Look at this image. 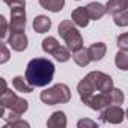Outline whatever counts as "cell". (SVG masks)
Masks as SVG:
<instances>
[{"label": "cell", "mask_w": 128, "mask_h": 128, "mask_svg": "<svg viewBox=\"0 0 128 128\" xmlns=\"http://www.w3.org/2000/svg\"><path fill=\"white\" fill-rule=\"evenodd\" d=\"M71 20L77 27H86L90 21V17H89L88 9L84 6H78L71 12Z\"/></svg>", "instance_id": "30bf717a"}, {"label": "cell", "mask_w": 128, "mask_h": 128, "mask_svg": "<svg viewBox=\"0 0 128 128\" xmlns=\"http://www.w3.org/2000/svg\"><path fill=\"white\" fill-rule=\"evenodd\" d=\"M30 124L26 122V120H21V119H15L12 122H8L3 128H29Z\"/></svg>", "instance_id": "7402d4cb"}, {"label": "cell", "mask_w": 128, "mask_h": 128, "mask_svg": "<svg viewBox=\"0 0 128 128\" xmlns=\"http://www.w3.org/2000/svg\"><path fill=\"white\" fill-rule=\"evenodd\" d=\"M41 101L47 106H56V104H66L71 100V90L66 84L57 83L45 90L41 92L39 95Z\"/></svg>", "instance_id": "277c9868"}, {"label": "cell", "mask_w": 128, "mask_h": 128, "mask_svg": "<svg viewBox=\"0 0 128 128\" xmlns=\"http://www.w3.org/2000/svg\"><path fill=\"white\" fill-rule=\"evenodd\" d=\"M42 50L45 53L54 56V59L57 62H68L71 59V50L68 47L60 45L54 36H48L42 41Z\"/></svg>", "instance_id": "8992f818"}, {"label": "cell", "mask_w": 128, "mask_h": 128, "mask_svg": "<svg viewBox=\"0 0 128 128\" xmlns=\"http://www.w3.org/2000/svg\"><path fill=\"white\" fill-rule=\"evenodd\" d=\"M12 86L15 88V90L23 92V94H32V92H33V88H35V86H32V84L27 82V78L23 77V76H17V77H14V80H12Z\"/></svg>", "instance_id": "9a60e30c"}, {"label": "cell", "mask_w": 128, "mask_h": 128, "mask_svg": "<svg viewBox=\"0 0 128 128\" xmlns=\"http://www.w3.org/2000/svg\"><path fill=\"white\" fill-rule=\"evenodd\" d=\"M125 118V112L122 110L120 106H116V104H112V106H107L106 108L101 110L100 113V119L106 124H120Z\"/></svg>", "instance_id": "ba28073f"}, {"label": "cell", "mask_w": 128, "mask_h": 128, "mask_svg": "<svg viewBox=\"0 0 128 128\" xmlns=\"http://www.w3.org/2000/svg\"><path fill=\"white\" fill-rule=\"evenodd\" d=\"M3 2L8 5V6H15V5H26V2L24 0H3Z\"/></svg>", "instance_id": "484cf974"}, {"label": "cell", "mask_w": 128, "mask_h": 128, "mask_svg": "<svg viewBox=\"0 0 128 128\" xmlns=\"http://www.w3.org/2000/svg\"><path fill=\"white\" fill-rule=\"evenodd\" d=\"M88 51H89L90 60H92V62H98V60H101V59L106 56V53H107V45H106L104 42H95V44H92V45L88 48Z\"/></svg>", "instance_id": "7c38bea8"}, {"label": "cell", "mask_w": 128, "mask_h": 128, "mask_svg": "<svg viewBox=\"0 0 128 128\" xmlns=\"http://www.w3.org/2000/svg\"><path fill=\"white\" fill-rule=\"evenodd\" d=\"M125 116H126V119H128V108L125 110Z\"/></svg>", "instance_id": "83f0119b"}, {"label": "cell", "mask_w": 128, "mask_h": 128, "mask_svg": "<svg viewBox=\"0 0 128 128\" xmlns=\"http://www.w3.org/2000/svg\"><path fill=\"white\" fill-rule=\"evenodd\" d=\"M0 24H2V30H0V38H6L8 35V23H6V18L2 15L0 17Z\"/></svg>", "instance_id": "d4e9b609"}, {"label": "cell", "mask_w": 128, "mask_h": 128, "mask_svg": "<svg viewBox=\"0 0 128 128\" xmlns=\"http://www.w3.org/2000/svg\"><path fill=\"white\" fill-rule=\"evenodd\" d=\"M57 33L60 35V38L65 41L66 47L74 53L83 48V38L77 29V26L71 21V20H63L59 27H57Z\"/></svg>", "instance_id": "3957f363"}, {"label": "cell", "mask_w": 128, "mask_h": 128, "mask_svg": "<svg viewBox=\"0 0 128 128\" xmlns=\"http://www.w3.org/2000/svg\"><path fill=\"white\" fill-rule=\"evenodd\" d=\"M114 63L120 71H128V51L119 50L114 56Z\"/></svg>", "instance_id": "d6986e66"}, {"label": "cell", "mask_w": 128, "mask_h": 128, "mask_svg": "<svg viewBox=\"0 0 128 128\" xmlns=\"http://www.w3.org/2000/svg\"><path fill=\"white\" fill-rule=\"evenodd\" d=\"M77 126L78 128H96L98 124L94 122V120H90V119H80L77 122Z\"/></svg>", "instance_id": "603a6c76"}, {"label": "cell", "mask_w": 128, "mask_h": 128, "mask_svg": "<svg viewBox=\"0 0 128 128\" xmlns=\"http://www.w3.org/2000/svg\"><path fill=\"white\" fill-rule=\"evenodd\" d=\"M113 80L108 74L101 71H90L78 84L77 90L83 104L92 110L101 112L107 106L116 104L113 94Z\"/></svg>", "instance_id": "6da1fadb"}, {"label": "cell", "mask_w": 128, "mask_h": 128, "mask_svg": "<svg viewBox=\"0 0 128 128\" xmlns=\"http://www.w3.org/2000/svg\"><path fill=\"white\" fill-rule=\"evenodd\" d=\"M39 5L51 12H60L65 6V0H39Z\"/></svg>", "instance_id": "e0dca14e"}, {"label": "cell", "mask_w": 128, "mask_h": 128, "mask_svg": "<svg viewBox=\"0 0 128 128\" xmlns=\"http://www.w3.org/2000/svg\"><path fill=\"white\" fill-rule=\"evenodd\" d=\"M8 44L14 51H24L29 45V39L24 32H11L8 38Z\"/></svg>", "instance_id": "9c48e42d"}, {"label": "cell", "mask_w": 128, "mask_h": 128, "mask_svg": "<svg viewBox=\"0 0 128 128\" xmlns=\"http://www.w3.org/2000/svg\"><path fill=\"white\" fill-rule=\"evenodd\" d=\"M0 48H2V57H0V63H6L9 60V50L6 47V44L2 42V45H0Z\"/></svg>", "instance_id": "cb8c5ba5"}, {"label": "cell", "mask_w": 128, "mask_h": 128, "mask_svg": "<svg viewBox=\"0 0 128 128\" xmlns=\"http://www.w3.org/2000/svg\"><path fill=\"white\" fill-rule=\"evenodd\" d=\"M116 45L119 47V50L128 51V32H125V33H122V35H119V36H118Z\"/></svg>", "instance_id": "44dd1931"}, {"label": "cell", "mask_w": 128, "mask_h": 128, "mask_svg": "<svg viewBox=\"0 0 128 128\" xmlns=\"http://www.w3.org/2000/svg\"><path fill=\"white\" fill-rule=\"evenodd\" d=\"M113 21L119 27H126L128 26V11H122L113 15Z\"/></svg>", "instance_id": "ffe728a7"}, {"label": "cell", "mask_w": 128, "mask_h": 128, "mask_svg": "<svg viewBox=\"0 0 128 128\" xmlns=\"http://www.w3.org/2000/svg\"><path fill=\"white\" fill-rule=\"evenodd\" d=\"M72 59H74V62L77 63L78 66H88L89 62H92L88 48H82V50H78V51H74Z\"/></svg>", "instance_id": "ac0fdd59"}, {"label": "cell", "mask_w": 128, "mask_h": 128, "mask_svg": "<svg viewBox=\"0 0 128 128\" xmlns=\"http://www.w3.org/2000/svg\"><path fill=\"white\" fill-rule=\"evenodd\" d=\"M106 8L110 15H114L122 11H128V0H108Z\"/></svg>", "instance_id": "2e32d148"}, {"label": "cell", "mask_w": 128, "mask_h": 128, "mask_svg": "<svg viewBox=\"0 0 128 128\" xmlns=\"http://www.w3.org/2000/svg\"><path fill=\"white\" fill-rule=\"evenodd\" d=\"M86 9H88V14H89V17H90V20H101L104 15H106V12H107V8L102 5V3H100V2H92V3H89L88 6H86Z\"/></svg>", "instance_id": "8fae6325"}, {"label": "cell", "mask_w": 128, "mask_h": 128, "mask_svg": "<svg viewBox=\"0 0 128 128\" xmlns=\"http://www.w3.org/2000/svg\"><path fill=\"white\" fill-rule=\"evenodd\" d=\"M0 104H2V110H8L15 114H24L29 108V102L24 98H20L15 92L6 89L2 95H0Z\"/></svg>", "instance_id": "5b68a950"}, {"label": "cell", "mask_w": 128, "mask_h": 128, "mask_svg": "<svg viewBox=\"0 0 128 128\" xmlns=\"http://www.w3.org/2000/svg\"><path fill=\"white\" fill-rule=\"evenodd\" d=\"M51 29V20L45 15H38L33 20V30L36 33H45Z\"/></svg>", "instance_id": "5bb4252c"}, {"label": "cell", "mask_w": 128, "mask_h": 128, "mask_svg": "<svg viewBox=\"0 0 128 128\" xmlns=\"http://www.w3.org/2000/svg\"><path fill=\"white\" fill-rule=\"evenodd\" d=\"M54 63L45 57H35L27 63L26 78L35 88H44L51 83L54 77Z\"/></svg>", "instance_id": "7a4b0ae2"}, {"label": "cell", "mask_w": 128, "mask_h": 128, "mask_svg": "<svg viewBox=\"0 0 128 128\" xmlns=\"http://www.w3.org/2000/svg\"><path fill=\"white\" fill-rule=\"evenodd\" d=\"M2 88H3V92H5V90H6V80H5V78H2ZM3 92H2V94H3Z\"/></svg>", "instance_id": "4316f807"}, {"label": "cell", "mask_w": 128, "mask_h": 128, "mask_svg": "<svg viewBox=\"0 0 128 128\" xmlns=\"http://www.w3.org/2000/svg\"><path fill=\"white\" fill-rule=\"evenodd\" d=\"M11 32H24L26 30V5H15L11 8Z\"/></svg>", "instance_id": "52a82bcc"}, {"label": "cell", "mask_w": 128, "mask_h": 128, "mask_svg": "<svg viewBox=\"0 0 128 128\" xmlns=\"http://www.w3.org/2000/svg\"><path fill=\"white\" fill-rule=\"evenodd\" d=\"M48 128H65L66 126V116L63 112H54L48 120H47Z\"/></svg>", "instance_id": "4fadbf2b"}]
</instances>
